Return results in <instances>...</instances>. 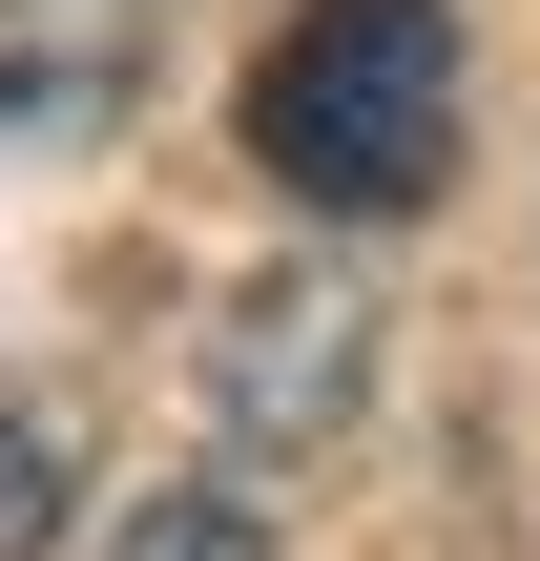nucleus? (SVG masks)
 I'll return each instance as SVG.
<instances>
[{
    "label": "nucleus",
    "mask_w": 540,
    "mask_h": 561,
    "mask_svg": "<svg viewBox=\"0 0 540 561\" xmlns=\"http://www.w3.org/2000/svg\"><path fill=\"white\" fill-rule=\"evenodd\" d=\"M375 396V291L354 271H250L208 312V437L229 458H333Z\"/></svg>",
    "instance_id": "2"
},
{
    "label": "nucleus",
    "mask_w": 540,
    "mask_h": 561,
    "mask_svg": "<svg viewBox=\"0 0 540 561\" xmlns=\"http://www.w3.org/2000/svg\"><path fill=\"white\" fill-rule=\"evenodd\" d=\"M146 83V0H0V125H104Z\"/></svg>",
    "instance_id": "3"
},
{
    "label": "nucleus",
    "mask_w": 540,
    "mask_h": 561,
    "mask_svg": "<svg viewBox=\"0 0 540 561\" xmlns=\"http://www.w3.org/2000/svg\"><path fill=\"white\" fill-rule=\"evenodd\" d=\"M104 561H271V541H250V500H208V479H166L146 520H104Z\"/></svg>",
    "instance_id": "5"
},
{
    "label": "nucleus",
    "mask_w": 540,
    "mask_h": 561,
    "mask_svg": "<svg viewBox=\"0 0 540 561\" xmlns=\"http://www.w3.org/2000/svg\"><path fill=\"white\" fill-rule=\"evenodd\" d=\"M250 167L333 229H395L458 187V0H291L250 62Z\"/></svg>",
    "instance_id": "1"
},
{
    "label": "nucleus",
    "mask_w": 540,
    "mask_h": 561,
    "mask_svg": "<svg viewBox=\"0 0 540 561\" xmlns=\"http://www.w3.org/2000/svg\"><path fill=\"white\" fill-rule=\"evenodd\" d=\"M62 520H83V416L0 396V561H62Z\"/></svg>",
    "instance_id": "4"
}]
</instances>
